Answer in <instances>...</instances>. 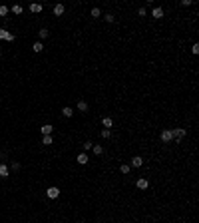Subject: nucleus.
Listing matches in <instances>:
<instances>
[{
  "instance_id": "c85d7f7f",
  "label": "nucleus",
  "mask_w": 199,
  "mask_h": 223,
  "mask_svg": "<svg viewBox=\"0 0 199 223\" xmlns=\"http://www.w3.org/2000/svg\"><path fill=\"white\" fill-rule=\"evenodd\" d=\"M12 169H14V171L20 169V163H18V161H12Z\"/></svg>"
},
{
  "instance_id": "2eb2a0df",
  "label": "nucleus",
  "mask_w": 199,
  "mask_h": 223,
  "mask_svg": "<svg viewBox=\"0 0 199 223\" xmlns=\"http://www.w3.org/2000/svg\"><path fill=\"white\" fill-rule=\"evenodd\" d=\"M42 144H44V145L54 144V137H52V135H42Z\"/></svg>"
},
{
  "instance_id": "a211bd4d",
  "label": "nucleus",
  "mask_w": 199,
  "mask_h": 223,
  "mask_svg": "<svg viewBox=\"0 0 199 223\" xmlns=\"http://www.w3.org/2000/svg\"><path fill=\"white\" fill-rule=\"evenodd\" d=\"M111 123H114V122H111V118H104V120H102V126H104V128H108V130L111 128Z\"/></svg>"
},
{
  "instance_id": "ddd939ff",
  "label": "nucleus",
  "mask_w": 199,
  "mask_h": 223,
  "mask_svg": "<svg viewBox=\"0 0 199 223\" xmlns=\"http://www.w3.org/2000/svg\"><path fill=\"white\" fill-rule=\"evenodd\" d=\"M78 110H80V112H88V110H90V106H88V102H84V100H80V102H78Z\"/></svg>"
},
{
  "instance_id": "5701e85b",
  "label": "nucleus",
  "mask_w": 199,
  "mask_h": 223,
  "mask_svg": "<svg viewBox=\"0 0 199 223\" xmlns=\"http://www.w3.org/2000/svg\"><path fill=\"white\" fill-rule=\"evenodd\" d=\"M102 16V10L100 8H92V18H100Z\"/></svg>"
},
{
  "instance_id": "a878e982",
  "label": "nucleus",
  "mask_w": 199,
  "mask_h": 223,
  "mask_svg": "<svg viewBox=\"0 0 199 223\" xmlns=\"http://www.w3.org/2000/svg\"><path fill=\"white\" fill-rule=\"evenodd\" d=\"M4 40H6V42H12V40H14V34H6V36H4Z\"/></svg>"
},
{
  "instance_id": "412c9836",
  "label": "nucleus",
  "mask_w": 199,
  "mask_h": 223,
  "mask_svg": "<svg viewBox=\"0 0 199 223\" xmlns=\"http://www.w3.org/2000/svg\"><path fill=\"white\" fill-rule=\"evenodd\" d=\"M8 6H0V16H2V18H6V16H8Z\"/></svg>"
},
{
  "instance_id": "0eeeda50",
  "label": "nucleus",
  "mask_w": 199,
  "mask_h": 223,
  "mask_svg": "<svg viewBox=\"0 0 199 223\" xmlns=\"http://www.w3.org/2000/svg\"><path fill=\"white\" fill-rule=\"evenodd\" d=\"M144 165V159L139 156H135V157H132V161H130V167H142Z\"/></svg>"
},
{
  "instance_id": "6e6552de",
  "label": "nucleus",
  "mask_w": 199,
  "mask_h": 223,
  "mask_svg": "<svg viewBox=\"0 0 199 223\" xmlns=\"http://www.w3.org/2000/svg\"><path fill=\"white\" fill-rule=\"evenodd\" d=\"M88 159H90V157H88V154H86V151H82V154L76 157V161L80 163V165H86V163H88Z\"/></svg>"
},
{
  "instance_id": "7ed1b4c3",
  "label": "nucleus",
  "mask_w": 199,
  "mask_h": 223,
  "mask_svg": "<svg viewBox=\"0 0 199 223\" xmlns=\"http://www.w3.org/2000/svg\"><path fill=\"white\" fill-rule=\"evenodd\" d=\"M159 137H161V142H163V144H169V142L173 140V134H171V130H163Z\"/></svg>"
},
{
  "instance_id": "4468645a",
  "label": "nucleus",
  "mask_w": 199,
  "mask_h": 223,
  "mask_svg": "<svg viewBox=\"0 0 199 223\" xmlns=\"http://www.w3.org/2000/svg\"><path fill=\"white\" fill-rule=\"evenodd\" d=\"M32 50H34V52H42V50H44V44H42V42H40V40H38V42H34V46H32Z\"/></svg>"
},
{
  "instance_id": "6ab92c4d",
  "label": "nucleus",
  "mask_w": 199,
  "mask_h": 223,
  "mask_svg": "<svg viewBox=\"0 0 199 223\" xmlns=\"http://www.w3.org/2000/svg\"><path fill=\"white\" fill-rule=\"evenodd\" d=\"M130 169H132L130 163H122V165H120V171H122V173H130Z\"/></svg>"
},
{
  "instance_id": "423d86ee",
  "label": "nucleus",
  "mask_w": 199,
  "mask_h": 223,
  "mask_svg": "<svg viewBox=\"0 0 199 223\" xmlns=\"http://www.w3.org/2000/svg\"><path fill=\"white\" fill-rule=\"evenodd\" d=\"M40 132H42V135H52V132H54V126H50V123H44V126L40 128Z\"/></svg>"
},
{
  "instance_id": "20e7f679",
  "label": "nucleus",
  "mask_w": 199,
  "mask_h": 223,
  "mask_svg": "<svg viewBox=\"0 0 199 223\" xmlns=\"http://www.w3.org/2000/svg\"><path fill=\"white\" fill-rule=\"evenodd\" d=\"M135 185H137V189H147V187H149V181H147L145 177H139L137 181H135Z\"/></svg>"
},
{
  "instance_id": "b1692460",
  "label": "nucleus",
  "mask_w": 199,
  "mask_h": 223,
  "mask_svg": "<svg viewBox=\"0 0 199 223\" xmlns=\"http://www.w3.org/2000/svg\"><path fill=\"white\" fill-rule=\"evenodd\" d=\"M92 147H94V144H92V142H86V144H84V151H90Z\"/></svg>"
},
{
  "instance_id": "9d476101",
  "label": "nucleus",
  "mask_w": 199,
  "mask_h": 223,
  "mask_svg": "<svg viewBox=\"0 0 199 223\" xmlns=\"http://www.w3.org/2000/svg\"><path fill=\"white\" fill-rule=\"evenodd\" d=\"M64 10H66V8H64V4H56V6H54V16H62V14H64Z\"/></svg>"
},
{
  "instance_id": "f03ea898",
  "label": "nucleus",
  "mask_w": 199,
  "mask_h": 223,
  "mask_svg": "<svg viewBox=\"0 0 199 223\" xmlns=\"http://www.w3.org/2000/svg\"><path fill=\"white\" fill-rule=\"evenodd\" d=\"M46 195H48L50 199H56V197L60 195V187H56V185H52V187H48V189H46Z\"/></svg>"
},
{
  "instance_id": "dca6fc26",
  "label": "nucleus",
  "mask_w": 199,
  "mask_h": 223,
  "mask_svg": "<svg viewBox=\"0 0 199 223\" xmlns=\"http://www.w3.org/2000/svg\"><path fill=\"white\" fill-rule=\"evenodd\" d=\"M92 149H94V154H96V156H102V154H104V147H102L100 144H94V147H92Z\"/></svg>"
},
{
  "instance_id": "f257e3e1",
  "label": "nucleus",
  "mask_w": 199,
  "mask_h": 223,
  "mask_svg": "<svg viewBox=\"0 0 199 223\" xmlns=\"http://www.w3.org/2000/svg\"><path fill=\"white\" fill-rule=\"evenodd\" d=\"M171 134H173V137H175V142H181V140L185 137V134H187V132H185L183 128H173V130H171Z\"/></svg>"
},
{
  "instance_id": "aec40b11",
  "label": "nucleus",
  "mask_w": 199,
  "mask_h": 223,
  "mask_svg": "<svg viewBox=\"0 0 199 223\" xmlns=\"http://www.w3.org/2000/svg\"><path fill=\"white\" fill-rule=\"evenodd\" d=\"M48 30H46V28H42V30H40V32H38V36H40V40H46V38H48Z\"/></svg>"
},
{
  "instance_id": "9b49d317",
  "label": "nucleus",
  "mask_w": 199,
  "mask_h": 223,
  "mask_svg": "<svg viewBox=\"0 0 199 223\" xmlns=\"http://www.w3.org/2000/svg\"><path fill=\"white\" fill-rule=\"evenodd\" d=\"M30 12H34V14L42 12V4H38V2H32V4H30Z\"/></svg>"
},
{
  "instance_id": "1a4fd4ad",
  "label": "nucleus",
  "mask_w": 199,
  "mask_h": 223,
  "mask_svg": "<svg viewBox=\"0 0 199 223\" xmlns=\"http://www.w3.org/2000/svg\"><path fill=\"white\" fill-rule=\"evenodd\" d=\"M10 175V167L6 163H0V177H8Z\"/></svg>"
},
{
  "instance_id": "cd10ccee",
  "label": "nucleus",
  "mask_w": 199,
  "mask_h": 223,
  "mask_svg": "<svg viewBox=\"0 0 199 223\" xmlns=\"http://www.w3.org/2000/svg\"><path fill=\"white\" fill-rule=\"evenodd\" d=\"M193 4V0H181V6H191Z\"/></svg>"
},
{
  "instance_id": "39448f33",
  "label": "nucleus",
  "mask_w": 199,
  "mask_h": 223,
  "mask_svg": "<svg viewBox=\"0 0 199 223\" xmlns=\"http://www.w3.org/2000/svg\"><path fill=\"white\" fill-rule=\"evenodd\" d=\"M151 16H153L155 20H159V18H163V8H161V6H155L153 10H151Z\"/></svg>"
},
{
  "instance_id": "f3484780",
  "label": "nucleus",
  "mask_w": 199,
  "mask_h": 223,
  "mask_svg": "<svg viewBox=\"0 0 199 223\" xmlns=\"http://www.w3.org/2000/svg\"><path fill=\"white\" fill-rule=\"evenodd\" d=\"M100 135H102L104 140H108V137H110V135H111V130H108V128H104V130L100 132Z\"/></svg>"
},
{
  "instance_id": "f8f14e48",
  "label": "nucleus",
  "mask_w": 199,
  "mask_h": 223,
  "mask_svg": "<svg viewBox=\"0 0 199 223\" xmlns=\"http://www.w3.org/2000/svg\"><path fill=\"white\" fill-rule=\"evenodd\" d=\"M62 116H64V118H72V116H74V110H72L70 106H66V108H62Z\"/></svg>"
},
{
  "instance_id": "393cba45",
  "label": "nucleus",
  "mask_w": 199,
  "mask_h": 223,
  "mask_svg": "<svg viewBox=\"0 0 199 223\" xmlns=\"http://www.w3.org/2000/svg\"><path fill=\"white\" fill-rule=\"evenodd\" d=\"M104 18H106V22H114V20H116V16H114V14H106Z\"/></svg>"
},
{
  "instance_id": "bb28decb",
  "label": "nucleus",
  "mask_w": 199,
  "mask_h": 223,
  "mask_svg": "<svg viewBox=\"0 0 199 223\" xmlns=\"http://www.w3.org/2000/svg\"><path fill=\"white\" fill-rule=\"evenodd\" d=\"M191 52H193V54H199V44H193V46H191Z\"/></svg>"
},
{
  "instance_id": "4be33fe9",
  "label": "nucleus",
  "mask_w": 199,
  "mask_h": 223,
  "mask_svg": "<svg viewBox=\"0 0 199 223\" xmlns=\"http://www.w3.org/2000/svg\"><path fill=\"white\" fill-rule=\"evenodd\" d=\"M22 6H20V4H14V6H12V12H14V14H22Z\"/></svg>"
},
{
  "instance_id": "c756f323",
  "label": "nucleus",
  "mask_w": 199,
  "mask_h": 223,
  "mask_svg": "<svg viewBox=\"0 0 199 223\" xmlns=\"http://www.w3.org/2000/svg\"><path fill=\"white\" fill-rule=\"evenodd\" d=\"M6 34H8V32H6L4 28H0V38H2V40H4V36H6Z\"/></svg>"
}]
</instances>
